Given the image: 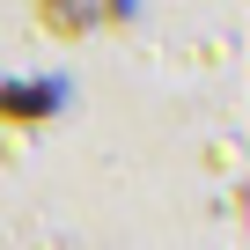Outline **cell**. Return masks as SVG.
<instances>
[{"instance_id": "obj_1", "label": "cell", "mask_w": 250, "mask_h": 250, "mask_svg": "<svg viewBox=\"0 0 250 250\" xmlns=\"http://www.w3.org/2000/svg\"><path fill=\"white\" fill-rule=\"evenodd\" d=\"M59 103H66V88H59V81H44V88H0V118H15V125L52 118Z\"/></svg>"}, {"instance_id": "obj_2", "label": "cell", "mask_w": 250, "mask_h": 250, "mask_svg": "<svg viewBox=\"0 0 250 250\" xmlns=\"http://www.w3.org/2000/svg\"><path fill=\"white\" fill-rule=\"evenodd\" d=\"M37 15L52 37H74V30H88V0H37Z\"/></svg>"}]
</instances>
